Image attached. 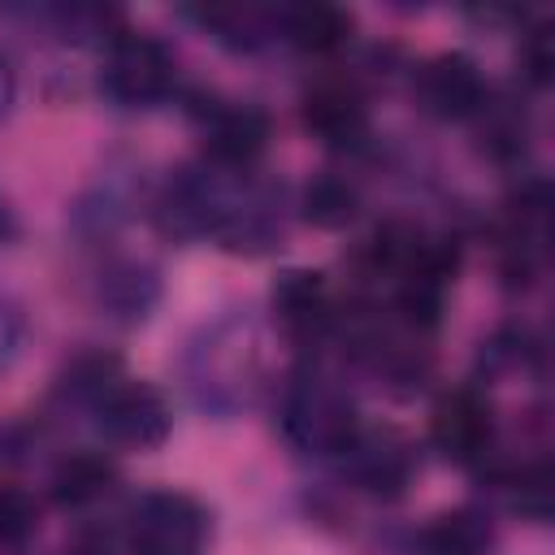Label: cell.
<instances>
[{
  "label": "cell",
  "mask_w": 555,
  "mask_h": 555,
  "mask_svg": "<svg viewBox=\"0 0 555 555\" xmlns=\"http://www.w3.org/2000/svg\"><path fill=\"white\" fill-rule=\"evenodd\" d=\"M100 87H104L117 104H156V100L173 87V56H169L152 35L121 30V35L108 43Z\"/></svg>",
  "instance_id": "cell-3"
},
{
  "label": "cell",
  "mask_w": 555,
  "mask_h": 555,
  "mask_svg": "<svg viewBox=\"0 0 555 555\" xmlns=\"http://www.w3.org/2000/svg\"><path fill=\"white\" fill-rule=\"evenodd\" d=\"M269 143V117L256 104H212L204 113V152L221 169L251 165Z\"/></svg>",
  "instance_id": "cell-5"
},
{
  "label": "cell",
  "mask_w": 555,
  "mask_h": 555,
  "mask_svg": "<svg viewBox=\"0 0 555 555\" xmlns=\"http://www.w3.org/2000/svg\"><path fill=\"white\" fill-rule=\"evenodd\" d=\"M304 217L321 230H338L356 217V191L343 178H312L304 191Z\"/></svg>",
  "instance_id": "cell-15"
},
{
  "label": "cell",
  "mask_w": 555,
  "mask_h": 555,
  "mask_svg": "<svg viewBox=\"0 0 555 555\" xmlns=\"http://www.w3.org/2000/svg\"><path fill=\"white\" fill-rule=\"evenodd\" d=\"M108 486H113V464L100 451H78L61 460L52 473V499L61 507H87L100 494H108Z\"/></svg>",
  "instance_id": "cell-14"
},
{
  "label": "cell",
  "mask_w": 555,
  "mask_h": 555,
  "mask_svg": "<svg viewBox=\"0 0 555 555\" xmlns=\"http://www.w3.org/2000/svg\"><path fill=\"white\" fill-rule=\"evenodd\" d=\"M156 295H160L156 269H147L139 260H117L100 273V304L117 321H143L147 308L156 304Z\"/></svg>",
  "instance_id": "cell-12"
},
{
  "label": "cell",
  "mask_w": 555,
  "mask_h": 555,
  "mask_svg": "<svg viewBox=\"0 0 555 555\" xmlns=\"http://www.w3.org/2000/svg\"><path fill=\"white\" fill-rule=\"evenodd\" d=\"M421 546H425V555H490L494 525L477 507H455L425 525Z\"/></svg>",
  "instance_id": "cell-11"
},
{
  "label": "cell",
  "mask_w": 555,
  "mask_h": 555,
  "mask_svg": "<svg viewBox=\"0 0 555 555\" xmlns=\"http://www.w3.org/2000/svg\"><path fill=\"white\" fill-rule=\"evenodd\" d=\"M273 312L295 334H317L330 321V286L317 269H282L273 282Z\"/></svg>",
  "instance_id": "cell-10"
},
{
  "label": "cell",
  "mask_w": 555,
  "mask_h": 555,
  "mask_svg": "<svg viewBox=\"0 0 555 555\" xmlns=\"http://www.w3.org/2000/svg\"><path fill=\"white\" fill-rule=\"evenodd\" d=\"M17 347H22V312L9 308V304H0V373L13 364Z\"/></svg>",
  "instance_id": "cell-20"
},
{
  "label": "cell",
  "mask_w": 555,
  "mask_h": 555,
  "mask_svg": "<svg viewBox=\"0 0 555 555\" xmlns=\"http://www.w3.org/2000/svg\"><path fill=\"white\" fill-rule=\"evenodd\" d=\"M421 95L438 117H473L486 108V78L473 56L442 52L421 69Z\"/></svg>",
  "instance_id": "cell-7"
},
{
  "label": "cell",
  "mask_w": 555,
  "mask_h": 555,
  "mask_svg": "<svg viewBox=\"0 0 555 555\" xmlns=\"http://www.w3.org/2000/svg\"><path fill=\"white\" fill-rule=\"evenodd\" d=\"M343 455H347L351 477H356L364 490H373V494H399V490L408 486V477H412V451H408V442H403L399 434H390V429H382V434L360 429V434L347 442Z\"/></svg>",
  "instance_id": "cell-8"
},
{
  "label": "cell",
  "mask_w": 555,
  "mask_h": 555,
  "mask_svg": "<svg viewBox=\"0 0 555 555\" xmlns=\"http://www.w3.org/2000/svg\"><path fill=\"white\" fill-rule=\"evenodd\" d=\"M13 238V212H9V204L0 199V247Z\"/></svg>",
  "instance_id": "cell-22"
},
{
  "label": "cell",
  "mask_w": 555,
  "mask_h": 555,
  "mask_svg": "<svg viewBox=\"0 0 555 555\" xmlns=\"http://www.w3.org/2000/svg\"><path fill=\"white\" fill-rule=\"evenodd\" d=\"M282 429L299 451L343 455L347 442L360 434L356 403L321 373H299L282 403Z\"/></svg>",
  "instance_id": "cell-1"
},
{
  "label": "cell",
  "mask_w": 555,
  "mask_h": 555,
  "mask_svg": "<svg viewBox=\"0 0 555 555\" xmlns=\"http://www.w3.org/2000/svg\"><path fill=\"white\" fill-rule=\"evenodd\" d=\"M117 386V360L113 356H78L65 373H61V390L74 395V399H91L100 403L108 390Z\"/></svg>",
  "instance_id": "cell-16"
},
{
  "label": "cell",
  "mask_w": 555,
  "mask_h": 555,
  "mask_svg": "<svg viewBox=\"0 0 555 555\" xmlns=\"http://www.w3.org/2000/svg\"><path fill=\"white\" fill-rule=\"evenodd\" d=\"M304 121L312 134H321L334 147H356L369 130L364 100L343 82H321L304 95Z\"/></svg>",
  "instance_id": "cell-9"
},
{
  "label": "cell",
  "mask_w": 555,
  "mask_h": 555,
  "mask_svg": "<svg viewBox=\"0 0 555 555\" xmlns=\"http://www.w3.org/2000/svg\"><path fill=\"white\" fill-rule=\"evenodd\" d=\"M35 529V499L17 486H0V542H22Z\"/></svg>",
  "instance_id": "cell-18"
},
{
  "label": "cell",
  "mask_w": 555,
  "mask_h": 555,
  "mask_svg": "<svg viewBox=\"0 0 555 555\" xmlns=\"http://www.w3.org/2000/svg\"><path fill=\"white\" fill-rule=\"evenodd\" d=\"M434 447L447 455V460H460V464H473L486 455L490 447V434H494V421H490V408L477 390H455L447 395L438 408H434Z\"/></svg>",
  "instance_id": "cell-6"
},
{
  "label": "cell",
  "mask_w": 555,
  "mask_h": 555,
  "mask_svg": "<svg viewBox=\"0 0 555 555\" xmlns=\"http://www.w3.org/2000/svg\"><path fill=\"white\" fill-rule=\"evenodd\" d=\"M13 95H17V74H13V65H9V56L0 52V117L13 108Z\"/></svg>",
  "instance_id": "cell-21"
},
{
  "label": "cell",
  "mask_w": 555,
  "mask_h": 555,
  "mask_svg": "<svg viewBox=\"0 0 555 555\" xmlns=\"http://www.w3.org/2000/svg\"><path fill=\"white\" fill-rule=\"evenodd\" d=\"M278 26L291 43L308 48V52H330L347 39L351 30V17L338 9V4H321V0H304V4H291L278 13Z\"/></svg>",
  "instance_id": "cell-13"
},
{
  "label": "cell",
  "mask_w": 555,
  "mask_h": 555,
  "mask_svg": "<svg viewBox=\"0 0 555 555\" xmlns=\"http://www.w3.org/2000/svg\"><path fill=\"white\" fill-rule=\"evenodd\" d=\"M95 425L113 447L126 451H152L169 438V408L152 386L139 382H117L100 403H95Z\"/></svg>",
  "instance_id": "cell-4"
},
{
  "label": "cell",
  "mask_w": 555,
  "mask_h": 555,
  "mask_svg": "<svg viewBox=\"0 0 555 555\" xmlns=\"http://www.w3.org/2000/svg\"><path fill=\"white\" fill-rule=\"evenodd\" d=\"M512 507L520 516H529V520H546L551 516V468L546 464L512 473Z\"/></svg>",
  "instance_id": "cell-17"
},
{
  "label": "cell",
  "mask_w": 555,
  "mask_h": 555,
  "mask_svg": "<svg viewBox=\"0 0 555 555\" xmlns=\"http://www.w3.org/2000/svg\"><path fill=\"white\" fill-rule=\"evenodd\" d=\"M204 533H208L204 507L178 490L143 494L130 520V542L139 555H199Z\"/></svg>",
  "instance_id": "cell-2"
},
{
  "label": "cell",
  "mask_w": 555,
  "mask_h": 555,
  "mask_svg": "<svg viewBox=\"0 0 555 555\" xmlns=\"http://www.w3.org/2000/svg\"><path fill=\"white\" fill-rule=\"evenodd\" d=\"M520 56H525V69H529V78H533V82H546V78H551V69H555L551 26H533V30L525 35V48H520Z\"/></svg>",
  "instance_id": "cell-19"
}]
</instances>
